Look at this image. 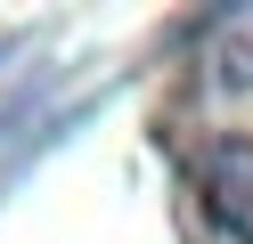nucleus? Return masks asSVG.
<instances>
[{
  "label": "nucleus",
  "instance_id": "f03ea898",
  "mask_svg": "<svg viewBox=\"0 0 253 244\" xmlns=\"http://www.w3.org/2000/svg\"><path fill=\"white\" fill-rule=\"evenodd\" d=\"M204 73L220 90H253V8L204 16Z\"/></svg>",
  "mask_w": 253,
  "mask_h": 244
},
{
  "label": "nucleus",
  "instance_id": "f257e3e1",
  "mask_svg": "<svg viewBox=\"0 0 253 244\" xmlns=\"http://www.w3.org/2000/svg\"><path fill=\"white\" fill-rule=\"evenodd\" d=\"M196 195L220 236L253 244V139H204L196 146Z\"/></svg>",
  "mask_w": 253,
  "mask_h": 244
}]
</instances>
